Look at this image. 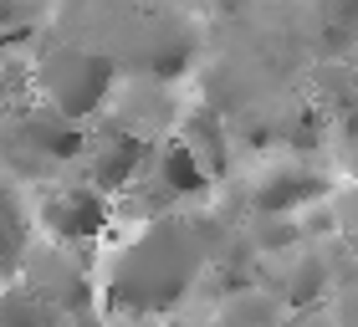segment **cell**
<instances>
[{
	"mask_svg": "<svg viewBox=\"0 0 358 327\" xmlns=\"http://www.w3.org/2000/svg\"><path fill=\"white\" fill-rule=\"evenodd\" d=\"M205 261L210 245L200 240L189 215L169 210L138 220V231L103 261V297L128 317H159L189 297V286L205 276Z\"/></svg>",
	"mask_w": 358,
	"mask_h": 327,
	"instance_id": "6da1fadb",
	"label": "cell"
},
{
	"mask_svg": "<svg viewBox=\"0 0 358 327\" xmlns=\"http://www.w3.org/2000/svg\"><path fill=\"white\" fill-rule=\"evenodd\" d=\"M87 123L57 112L52 103L31 97L26 108H10V123H6V159H10V179H57L83 164L87 154Z\"/></svg>",
	"mask_w": 358,
	"mask_h": 327,
	"instance_id": "7a4b0ae2",
	"label": "cell"
},
{
	"mask_svg": "<svg viewBox=\"0 0 358 327\" xmlns=\"http://www.w3.org/2000/svg\"><path fill=\"white\" fill-rule=\"evenodd\" d=\"M36 67V82H31V92L41 97V103H52L57 112H67L77 123H92L103 118L113 92H118V61L92 52V46H46V52L31 61Z\"/></svg>",
	"mask_w": 358,
	"mask_h": 327,
	"instance_id": "3957f363",
	"label": "cell"
},
{
	"mask_svg": "<svg viewBox=\"0 0 358 327\" xmlns=\"http://www.w3.org/2000/svg\"><path fill=\"white\" fill-rule=\"evenodd\" d=\"M113 194H103L87 179H57L52 189H41L36 200V231L46 240H62V245H97L113 231Z\"/></svg>",
	"mask_w": 358,
	"mask_h": 327,
	"instance_id": "277c9868",
	"label": "cell"
},
{
	"mask_svg": "<svg viewBox=\"0 0 358 327\" xmlns=\"http://www.w3.org/2000/svg\"><path fill=\"white\" fill-rule=\"evenodd\" d=\"M328 194H333L328 179L307 159H271L251 174L246 205H251V215H302V210H313Z\"/></svg>",
	"mask_w": 358,
	"mask_h": 327,
	"instance_id": "5b68a950",
	"label": "cell"
},
{
	"mask_svg": "<svg viewBox=\"0 0 358 327\" xmlns=\"http://www.w3.org/2000/svg\"><path fill=\"white\" fill-rule=\"evenodd\" d=\"M21 282L36 286L52 312H83L92 302V276L83 271V261H77V245H62V240H46L36 251H26Z\"/></svg>",
	"mask_w": 358,
	"mask_h": 327,
	"instance_id": "8992f818",
	"label": "cell"
},
{
	"mask_svg": "<svg viewBox=\"0 0 358 327\" xmlns=\"http://www.w3.org/2000/svg\"><path fill=\"white\" fill-rule=\"evenodd\" d=\"M149 154H154V143H143V138H134V133H123V128L103 123V128L87 138L83 179H87V184H97L103 194H128L143 174H149Z\"/></svg>",
	"mask_w": 358,
	"mask_h": 327,
	"instance_id": "52a82bcc",
	"label": "cell"
},
{
	"mask_svg": "<svg viewBox=\"0 0 358 327\" xmlns=\"http://www.w3.org/2000/svg\"><path fill=\"white\" fill-rule=\"evenodd\" d=\"M271 291L282 297L292 312H302V307H322L333 297L338 276H333V261L322 251V240H302L297 251L287 256H271Z\"/></svg>",
	"mask_w": 358,
	"mask_h": 327,
	"instance_id": "ba28073f",
	"label": "cell"
},
{
	"mask_svg": "<svg viewBox=\"0 0 358 327\" xmlns=\"http://www.w3.org/2000/svg\"><path fill=\"white\" fill-rule=\"evenodd\" d=\"M287 322L292 307L271 286H231V297L215 312V327H287Z\"/></svg>",
	"mask_w": 358,
	"mask_h": 327,
	"instance_id": "9c48e42d",
	"label": "cell"
},
{
	"mask_svg": "<svg viewBox=\"0 0 358 327\" xmlns=\"http://www.w3.org/2000/svg\"><path fill=\"white\" fill-rule=\"evenodd\" d=\"M307 240L302 215H251L246 220V245L256 256H287Z\"/></svg>",
	"mask_w": 358,
	"mask_h": 327,
	"instance_id": "30bf717a",
	"label": "cell"
},
{
	"mask_svg": "<svg viewBox=\"0 0 358 327\" xmlns=\"http://www.w3.org/2000/svg\"><path fill=\"white\" fill-rule=\"evenodd\" d=\"M179 138L189 143L194 154H200V164L210 174H225V123L215 118V112H185V123H179Z\"/></svg>",
	"mask_w": 358,
	"mask_h": 327,
	"instance_id": "8fae6325",
	"label": "cell"
},
{
	"mask_svg": "<svg viewBox=\"0 0 358 327\" xmlns=\"http://www.w3.org/2000/svg\"><path fill=\"white\" fill-rule=\"evenodd\" d=\"M52 307H46V297L31 282H21V276H10L6 286V302H0V322L6 327H52Z\"/></svg>",
	"mask_w": 358,
	"mask_h": 327,
	"instance_id": "7c38bea8",
	"label": "cell"
},
{
	"mask_svg": "<svg viewBox=\"0 0 358 327\" xmlns=\"http://www.w3.org/2000/svg\"><path fill=\"white\" fill-rule=\"evenodd\" d=\"M328 215H333V231H338V235L358 240V179L328 194Z\"/></svg>",
	"mask_w": 358,
	"mask_h": 327,
	"instance_id": "4fadbf2b",
	"label": "cell"
},
{
	"mask_svg": "<svg viewBox=\"0 0 358 327\" xmlns=\"http://www.w3.org/2000/svg\"><path fill=\"white\" fill-rule=\"evenodd\" d=\"M328 312L338 317V327H358V276H348V282H338V286H333Z\"/></svg>",
	"mask_w": 358,
	"mask_h": 327,
	"instance_id": "5bb4252c",
	"label": "cell"
},
{
	"mask_svg": "<svg viewBox=\"0 0 358 327\" xmlns=\"http://www.w3.org/2000/svg\"><path fill=\"white\" fill-rule=\"evenodd\" d=\"M287 327H338V317L328 312V302H322V307H302V312H292Z\"/></svg>",
	"mask_w": 358,
	"mask_h": 327,
	"instance_id": "9a60e30c",
	"label": "cell"
}]
</instances>
